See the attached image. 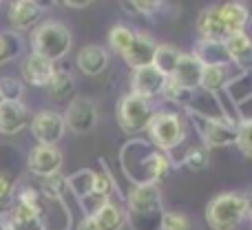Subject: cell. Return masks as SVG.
I'll return each instance as SVG.
<instances>
[{
    "mask_svg": "<svg viewBox=\"0 0 252 230\" xmlns=\"http://www.w3.org/2000/svg\"><path fill=\"white\" fill-rule=\"evenodd\" d=\"M124 7H128V11L142 13V16H155L157 11H161L164 2H148V0H135V2H124Z\"/></svg>",
    "mask_w": 252,
    "mask_h": 230,
    "instance_id": "e575fe53",
    "label": "cell"
},
{
    "mask_svg": "<svg viewBox=\"0 0 252 230\" xmlns=\"http://www.w3.org/2000/svg\"><path fill=\"white\" fill-rule=\"evenodd\" d=\"M62 4H64V7H71V9H84V7H89L91 2H89V0H84V2H75V0H64Z\"/></svg>",
    "mask_w": 252,
    "mask_h": 230,
    "instance_id": "f35d334b",
    "label": "cell"
},
{
    "mask_svg": "<svg viewBox=\"0 0 252 230\" xmlns=\"http://www.w3.org/2000/svg\"><path fill=\"white\" fill-rule=\"evenodd\" d=\"M126 206H128L130 219H135V224L144 217H153V215H159L161 217V191H159V186L153 182L135 184V186L130 188L128 197H126Z\"/></svg>",
    "mask_w": 252,
    "mask_h": 230,
    "instance_id": "5b68a950",
    "label": "cell"
},
{
    "mask_svg": "<svg viewBox=\"0 0 252 230\" xmlns=\"http://www.w3.org/2000/svg\"><path fill=\"white\" fill-rule=\"evenodd\" d=\"M78 230H100V228H97V224L93 222L91 215H87V217H84L82 222L78 224Z\"/></svg>",
    "mask_w": 252,
    "mask_h": 230,
    "instance_id": "74e56055",
    "label": "cell"
},
{
    "mask_svg": "<svg viewBox=\"0 0 252 230\" xmlns=\"http://www.w3.org/2000/svg\"><path fill=\"white\" fill-rule=\"evenodd\" d=\"M93 179H95V173L93 170H78L71 177H66V188H71L78 199L87 201L93 193Z\"/></svg>",
    "mask_w": 252,
    "mask_h": 230,
    "instance_id": "4316f807",
    "label": "cell"
},
{
    "mask_svg": "<svg viewBox=\"0 0 252 230\" xmlns=\"http://www.w3.org/2000/svg\"><path fill=\"white\" fill-rule=\"evenodd\" d=\"M133 38H135L133 29H128L126 25H113V27H111V31H109V47H111V51H115V53H120V56H122L126 49L130 47Z\"/></svg>",
    "mask_w": 252,
    "mask_h": 230,
    "instance_id": "f1b7e54d",
    "label": "cell"
},
{
    "mask_svg": "<svg viewBox=\"0 0 252 230\" xmlns=\"http://www.w3.org/2000/svg\"><path fill=\"white\" fill-rule=\"evenodd\" d=\"M153 113H155L153 111V100L139 98L135 93H126L118 104V124L128 135L142 133V131H146Z\"/></svg>",
    "mask_w": 252,
    "mask_h": 230,
    "instance_id": "277c9868",
    "label": "cell"
},
{
    "mask_svg": "<svg viewBox=\"0 0 252 230\" xmlns=\"http://www.w3.org/2000/svg\"><path fill=\"white\" fill-rule=\"evenodd\" d=\"M179 53H182V51H179V49H175L173 44H157L155 56H153L151 65L155 66L161 75L170 78V75H173V71H175V65H177V60H179Z\"/></svg>",
    "mask_w": 252,
    "mask_h": 230,
    "instance_id": "484cf974",
    "label": "cell"
},
{
    "mask_svg": "<svg viewBox=\"0 0 252 230\" xmlns=\"http://www.w3.org/2000/svg\"><path fill=\"white\" fill-rule=\"evenodd\" d=\"M164 82H166V75H161L153 65L130 71V93H135L139 98H146V100L161 96Z\"/></svg>",
    "mask_w": 252,
    "mask_h": 230,
    "instance_id": "30bf717a",
    "label": "cell"
},
{
    "mask_svg": "<svg viewBox=\"0 0 252 230\" xmlns=\"http://www.w3.org/2000/svg\"><path fill=\"white\" fill-rule=\"evenodd\" d=\"M64 188H66V179L62 177L60 173H53L49 177L40 179V193L49 199H62L64 195Z\"/></svg>",
    "mask_w": 252,
    "mask_h": 230,
    "instance_id": "f546056e",
    "label": "cell"
},
{
    "mask_svg": "<svg viewBox=\"0 0 252 230\" xmlns=\"http://www.w3.org/2000/svg\"><path fill=\"white\" fill-rule=\"evenodd\" d=\"M197 31H199L201 40H217L221 42L226 38V27H223L221 13H219V4L208 7L197 16Z\"/></svg>",
    "mask_w": 252,
    "mask_h": 230,
    "instance_id": "d6986e66",
    "label": "cell"
},
{
    "mask_svg": "<svg viewBox=\"0 0 252 230\" xmlns=\"http://www.w3.org/2000/svg\"><path fill=\"white\" fill-rule=\"evenodd\" d=\"M0 104H2V96H0Z\"/></svg>",
    "mask_w": 252,
    "mask_h": 230,
    "instance_id": "60d3db41",
    "label": "cell"
},
{
    "mask_svg": "<svg viewBox=\"0 0 252 230\" xmlns=\"http://www.w3.org/2000/svg\"><path fill=\"white\" fill-rule=\"evenodd\" d=\"M219 13H221V20L228 35L237 33V31H244L250 20V11L244 2H223L219 4Z\"/></svg>",
    "mask_w": 252,
    "mask_h": 230,
    "instance_id": "44dd1931",
    "label": "cell"
},
{
    "mask_svg": "<svg viewBox=\"0 0 252 230\" xmlns=\"http://www.w3.org/2000/svg\"><path fill=\"white\" fill-rule=\"evenodd\" d=\"M201 69H204V65H201V62L197 60L192 53L182 51V53H179V60H177V65H175V71H173V75H170V78H173L175 82L184 89V91H195V89H199Z\"/></svg>",
    "mask_w": 252,
    "mask_h": 230,
    "instance_id": "4fadbf2b",
    "label": "cell"
},
{
    "mask_svg": "<svg viewBox=\"0 0 252 230\" xmlns=\"http://www.w3.org/2000/svg\"><path fill=\"white\" fill-rule=\"evenodd\" d=\"M248 201H250V204H252V197H248Z\"/></svg>",
    "mask_w": 252,
    "mask_h": 230,
    "instance_id": "ab89813d",
    "label": "cell"
},
{
    "mask_svg": "<svg viewBox=\"0 0 252 230\" xmlns=\"http://www.w3.org/2000/svg\"><path fill=\"white\" fill-rule=\"evenodd\" d=\"M91 217L100 230H122L124 224H126V213L111 199L102 201V204L91 213Z\"/></svg>",
    "mask_w": 252,
    "mask_h": 230,
    "instance_id": "ffe728a7",
    "label": "cell"
},
{
    "mask_svg": "<svg viewBox=\"0 0 252 230\" xmlns=\"http://www.w3.org/2000/svg\"><path fill=\"white\" fill-rule=\"evenodd\" d=\"M31 122V113L22 102H2L0 104V135H18Z\"/></svg>",
    "mask_w": 252,
    "mask_h": 230,
    "instance_id": "7c38bea8",
    "label": "cell"
},
{
    "mask_svg": "<svg viewBox=\"0 0 252 230\" xmlns=\"http://www.w3.org/2000/svg\"><path fill=\"white\" fill-rule=\"evenodd\" d=\"M248 213V197L239 193H221L206 206V222L213 230H235Z\"/></svg>",
    "mask_w": 252,
    "mask_h": 230,
    "instance_id": "7a4b0ae2",
    "label": "cell"
},
{
    "mask_svg": "<svg viewBox=\"0 0 252 230\" xmlns=\"http://www.w3.org/2000/svg\"><path fill=\"white\" fill-rule=\"evenodd\" d=\"M31 135L38 139V144H44V146H56L62 137H64V120H62V113L58 111H38L29 122Z\"/></svg>",
    "mask_w": 252,
    "mask_h": 230,
    "instance_id": "ba28073f",
    "label": "cell"
},
{
    "mask_svg": "<svg viewBox=\"0 0 252 230\" xmlns=\"http://www.w3.org/2000/svg\"><path fill=\"white\" fill-rule=\"evenodd\" d=\"M142 170H144V182H153L157 184L166 173L170 170V160L164 153H146L142 160Z\"/></svg>",
    "mask_w": 252,
    "mask_h": 230,
    "instance_id": "d4e9b609",
    "label": "cell"
},
{
    "mask_svg": "<svg viewBox=\"0 0 252 230\" xmlns=\"http://www.w3.org/2000/svg\"><path fill=\"white\" fill-rule=\"evenodd\" d=\"M159 230H192V222L188 215L177 213V210H170V213L161 215Z\"/></svg>",
    "mask_w": 252,
    "mask_h": 230,
    "instance_id": "4dcf8cb0",
    "label": "cell"
},
{
    "mask_svg": "<svg viewBox=\"0 0 252 230\" xmlns=\"http://www.w3.org/2000/svg\"><path fill=\"white\" fill-rule=\"evenodd\" d=\"M192 56H195L204 66L228 65V62H230V60H228L226 49H223V44L217 42V40H201L199 38V42H197L195 53H192Z\"/></svg>",
    "mask_w": 252,
    "mask_h": 230,
    "instance_id": "cb8c5ba5",
    "label": "cell"
},
{
    "mask_svg": "<svg viewBox=\"0 0 252 230\" xmlns=\"http://www.w3.org/2000/svg\"><path fill=\"white\" fill-rule=\"evenodd\" d=\"M151 142L161 151H175L186 139V124L173 111H155L146 126Z\"/></svg>",
    "mask_w": 252,
    "mask_h": 230,
    "instance_id": "3957f363",
    "label": "cell"
},
{
    "mask_svg": "<svg viewBox=\"0 0 252 230\" xmlns=\"http://www.w3.org/2000/svg\"><path fill=\"white\" fill-rule=\"evenodd\" d=\"M13 193H16V184L9 177L7 173H0V208H7L13 199Z\"/></svg>",
    "mask_w": 252,
    "mask_h": 230,
    "instance_id": "d590c367",
    "label": "cell"
},
{
    "mask_svg": "<svg viewBox=\"0 0 252 230\" xmlns=\"http://www.w3.org/2000/svg\"><path fill=\"white\" fill-rule=\"evenodd\" d=\"M235 144L239 146V151L244 153L246 157L252 160V120H244L239 126H237Z\"/></svg>",
    "mask_w": 252,
    "mask_h": 230,
    "instance_id": "d6a6232c",
    "label": "cell"
},
{
    "mask_svg": "<svg viewBox=\"0 0 252 230\" xmlns=\"http://www.w3.org/2000/svg\"><path fill=\"white\" fill-rule=\"evenodd\" d=\"M53 73H56V65L38 53H29L20 62V75L31 87H47Z\"/></svg>",
    "mask_w": 252,
    "mask_h": 230,
    "instance_id": "8fae6325",
    "label": "cell"
},
{
    "mask_svg": "<svg viewBox=\"0 0 252 230\" xmlns=\"http://www.w3.org/2000/svg\"><path fill=\"white\" fill-rule=\"evenodd\" d=\"M47 91H49V98L56 102H64L69 98H73V93H75L73 75L66 69H56V73L51 75V80L47 84Z\"/></svg>",
    "mask_w": 252,
    "mask_h": 230,
    "instance_id": "603a6c76",
    "label": "cell"
},
{
    "mask_svg": "<svg viewBox=\"0 0 252 230\" xmlns=\"http://www.w3.org/2000/svg\"><path fill=\"white\" fill-rule=\"evenodd\" d=\"M155 49H157V42L148 33H135L133 42L122 53V58L130 69H139V66H148L153 62Z\"/></svg>",
    "mask_w": 252,
    "mask_h": 230,
    "instance_id": "ac0fdd59",
    "label": "cell"
},
{
    "mask_svg": "<svg viewBox=\"0 0 252 230\" xmlns=\"http://www.w3.org/2000/svg\"><path fill=\"white\" fill-rule=\"evenodd\" d=\"M31 53H38V56L47 58L56 65L58 60L66 56L71 51V44H73V35H71L69 27L60 20H44L38 27H33L31 31Z\"/></svg>",
    "mask_w": 252,
    "mask_h": 230,
    "instance_id": "6da1fadb",
    "label": "cell"
},
{
    "mask_svg": "<svg viewBox=\"0 0 252 230\" xmlns=\"http://www.w3.org/2000/svg\"><path fill=\"white\" fill-rule=\"evenodd\" d=\"M62 151L58 146H44V144H35L31 148L29 157H27V168L35 177H49L53 173H60L62 168Z\"/></svg>",
    "mask_w": 252,
    "mask_h": 230,
    "instance_id": "9c48e42d",
    "label": "cell"
},
{
    "mask_svg": "<svg viewBox=\"0 0 252 230\" xmlns=\"http://www.w3.org/2000/svg\"><path fill=\"white\" fill-rule=\"evenodd\" d=\"M42 4L33 2V0H16V2L9 4V22L18 31L38 27L40 20H42Z\"/></svg>",
    "mask_w": 252,
    "mask_h": 230,
    "instance_id": "2e32d148",
    "label": "cell"
},
{
    "mask_svg": "<svg viewBox=\"0 0 252 230\" xmlns=\"http://www.w3.org/2000/svg\"><path fill=\"white\" fill-rule=\"evenodd\" d=\"M22 53V38L16 31H0V66L13 62Z\"/></svg>",
    "mask_w": 252,
    "mask_h": 230,
    "instance_id": "83f0119b",
    "label": "cell"
},
{
    "mask_svg": "<svg viewBox=\"0 0 252 230\" xmlns=\"http://www.w3.org/2000/svg\"><path fill=\"white\" fill-rule=\"evenodd\" d=\"M206 162H208V157H206L204 148H190V153H188V155L184 157V166H188L190 170H199V168H204Z\"/></svg>",
    "mask_w": 252,
    "mask_h": 230,
    "instance_id": "8d00e7d4",
    "label": "cell"
},
{
    "mask_svg": "<svg viewBox=\"0 0 252 230\" xmlns=\"http://www.w3.org/2000/svg\"><path fill=\"white\" fill-rule=\"evenodd\" d=\"M192 122H195L197 131H199V137L206 148L235 144L237 126H232L230 122L221 120V117H208V115H199V113H192Z\"/></svg>",
    "mask_w": 252,
    "mask_h": 230,
    "instance_id": "8992f818",
    "label": "cell"
},
{
    "mask_svg": "<svg viewBox=\"0 0 252 230\" xmlns=\"http://www.w3.org/2000/svg\"><path fill=\"white\" fill-rule=\"evenodd\" d=\"M22 93H25V84L16 78H0V96L2 102H22Z\"/></svg>",
    "mask_w": 252,
    "mask_h": 230,
    "instance_id": "1f68e13d",
    "label": "cell"
},
{
    "mask_svg": "<svg viewBox=\"0 0 252 230\" xmlns=\"http://www.w3.org/2000/svg\"><path fill=\"white\" fill-rule=\"evenodd\" d=\"M109 62H111L109 49L100 47V44H87V47L80 49L78 58H75L78 69L82 71L84 75H91V78L104 73L106 66H109Z\"/></svg>",
    "mask_w": 252,
    "mask_h": 230,
    "instance_id": "9a60e30c",
    "label": "cell"
},
{
    "mask_svg": "<svg viewBox=\"0 0 252 230\" xmlns=\"http://www.w3.org/2000/svg\"><path fill=\"white\" fill-rule=\"evenodd\" d=\"M111 191H113V182H111L109 175L106 173H95V179H93V193H91L93 199H97L102 204V201L109 199Z\"/></svg>",
    "mask_w": 252,
    "mask_h": 230,
    "instance_id": "836d02e7",
    "label": "cell"
},
{
    "mask_svg": "<svg viewBox=\"0 0 252 230\" xmlns=\"http://www.w3.org/2000/svg\"><path fill=\"white\" fill-rule=\"evenodd\" d=\"M223 49L228 53V60L237 66V69H248L252 66V38L246 31H237L221 40Z\"/></svg>",
    "mask_w": 252,
    "mask_h": 230,
    "instance_id": "5bb4252c",
    "label": "cell"
},
{
    "mask_svg": "<svg viewBox=\"0 0 252 230\" xmlns=\"http://www.w3.org/2000/svg\"><path fill=\"white\" fill-rule=\"evenodd\" d=\"M7 228L9 230H42V222L35 210L25 204H13L7 213Z\"/></svg>",
    "mask_w": 252,
    "mask_h": 230,
    "instance_id": "7402d4cb",
    "label": "cell"
},
{
    "mask_svg": "<svg viewBox=\"0 0 252 230\" xmlns=\"http://www.w3.org/2000/svg\"><path fill=\"white\" fill-rule=\"evenodd\" d=\"M237 69L232 62L228 65H210V66H204L201 69V80H199V89L208 93H219L221 89H226L228 84L235 80V75L239 73L241 75V69L239 71H232Z\"/></svg>",
    "mask_w": 252,
    "mask_h": 230,
    "instance_id": "e0dca14e",
    "label": "cell"
},
{
    "mask_svg": "<svg viewBox=\"0 0 252 230\" xmlns=\"http://www.w3.org/2000/svg\"><path fill=\"white\" fill-rule=\"evenodd\" d=\"M64 126L75 135H87L95 129L97 124V106L93 100L89 98H73V100L66 104V111L62 115Z\"/></svg>",
    "mask_w": 252,
    "mask_h": 230,
    "instance_id": "52a82bcc",
    "label": "cell"
}]
</instances>
